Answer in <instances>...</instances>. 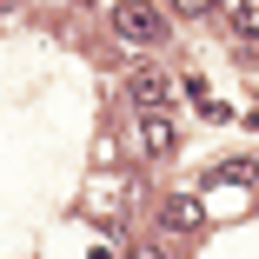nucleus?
<instances>
[{"label": "nucleus", "mask_w": 259, "mask_h": 259, "mask_svg": "<svg viewBox=\"0 0 259 259\" xmlns=\"http://www.w3.org/2000/svg\"><path fill=\"white\" fill-rule=\"evenodd\" d=\"M113 33L126 47H160L166 40V14L153 0H113Z\"/></svg>", "instance_id": "nucleus-1"}, {"label": "nucleus", "mask_w": 259, "mask_h": 259, "mask_svg": "<svg viewBox=\"0 0 259 259\" xmlns=\"http://www.w3.org/2000/svg\"><path fill=\"white\" fill-rule=\"evenodd\" d=\"M126 100L140 113H166V100H173V80L160 73V67H133L126 73Z\"/></svg>", "instance_id": "nucleus-2"}, {"label": "nucleus", "mask_w": 259, "mask_h": 259, "mask_svg": "<svg viewBox=\"0 0 259 259\" xmlns=\"http://www.w3.org/2000/svg\"><path fill=\"white\" fill-rule=\"evenodd\" d=\"M140 146L153 153V160H166V153L180 146V126H173L166 113H140Z\"/></svg>", "instance_id": "nucleus-3"}, {"label": "nucleus", "mask_w": 259, "mask_h": 259, "mask_svg": "<svg viewBox=\"0 0 259 259\" xmlns=\"http://www.w3.org/2000/svg\"><path fill=\"white\" fill-rule=\"evenodd\" d=\"M160 220H166V233H193V226L206 220V206H199L193 193H173V199H166V213H160Z\"/></svg>", "instance_id": "nucleus-4"}, {"label": "nucleus", "mask_w": 259, "mask_h": 259, "mask_svg": "<svg viewBox=\"0 0 259 259\" xmlns=\"http://www.w3.org/2000/svg\"><path fill=\"white\" fill-rule=\"evenodd\" d=\"M226 20L239 40H259V0H226Z\"/></svg>", "instance_id": "nucleus-5"}, {"label": "nucleus", "mask_w": 259, "mask_h": 259, "mask_svg": "<svg viewBox=\"0 0 259 259\" xmlns=\"http://www.w3.org/2000/svg\"><path fill=\"white\" fill-rule=\"evenodd\" d=\"M213 180H220V186H252V180H259V160H220Z\"/></svg>", "instance_id": "nucleus-6"}, {"label": "nucleus", "mask_w": 259, "mask_h": 259, "mask_svg": "<svg viewBox=\"0 0 259 259\" xmlns=\"http://www.w3.org/2000/svg\"><path fill=\"white\" fill-rule=\"evenodd\" d=\"M206 7H213V0H173V14H186V20H193V14H206Z\"/></svg>", "instance_id": "nucleus-7"}, {"label": "nucleus", "mask_w": 259, "mask_h": 259, "mask_svg": "<svg viewBox=\"0 0 259 259\" xmlns=\"http://www.w3.org/2000/svg\"><path fill=\"white\" fill-rule=\"evenodd\" d=\"M133 259H166V252L160 246H133Z\"/></svg>", "instance_id": "nucleus-8"}, {"label": "nucleus", "mask_w": 259, "mask_h": 259, "mask_svg": "<svg viewBox=\"0 0 259 259\" xmlns=\"http://www.w3.org/2000/svg\"><path fill=\"white\" fill-rule=\"evenodd\" d=\"M14 7H20V0H0V20H7V14H14Z\"/></svg>", "instance_id": "nucleus-9"}]
</instances>
